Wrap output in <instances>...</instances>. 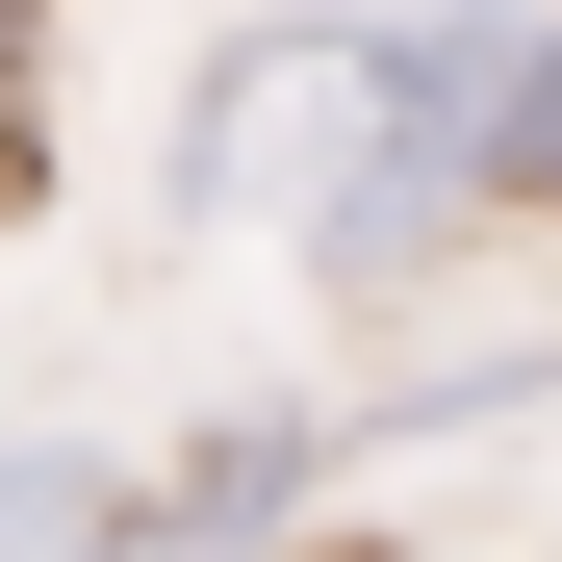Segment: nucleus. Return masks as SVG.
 I'll use <instances>...</instances> for the list:
<instances>
[{
	"mask_svg": "<svg viewBox=\"0 0 562 562\" xmlns=\"http://www.w3.org/2000/svg\"><path fill=\"white\" fill-rule=\"evenodd\" d=\"M333 77H358V26H333V0H307V26H231L205 77H179V231H281V205H307Z\"/></svg>",
	"mask_w": 562,
	"mask_h": 562,
	"instance_id": "obj_1",
	"label": "nucleus"
},
{
	"mask_svg": "<svg viewBox=\"0 0 562 562\" xmlns=\"http://www.w3.org/2000/svg\"><path fill=\"white\" fill-rule=\"evenodd\" d=\"M358 460V409H205L128 486V562H256V537H307V486Z\"/></svg>",
	"mask_w": 562,
	"mask_h": 562,
	"instance_id": "obj_2",
	"label": "nucleus"
},
{
	"mask_svg": "<svg viewBox=\"0 0 562 562\" xmlns=\"http://www.w3.org/2000/svg\"><path fill=\"white\" fill-rule=\"evenodd\" d=\"M460 179H486V256L562 231V0H486V128H460Z\"/></svg>",
	"mask_w": 562,
	"mask_h": 562,
	"instance_id": "obj_3",
	"label": "nucleus"
},
{
	"mask_svg": "<svg viewBox=\"0 0 562 562\" xmlns=\"http://www.w3.org/2000/svg\"><path fill=\"white\" fill-rule=\"evenodd\" d=\"M0 562H128V460H77V435H0Z\"/></svg>",
	"mask_w": 562,
	"mask_h": 562,
	"instance_id": "obj_4",
	"label": "nucleus"
}]
</instances>
